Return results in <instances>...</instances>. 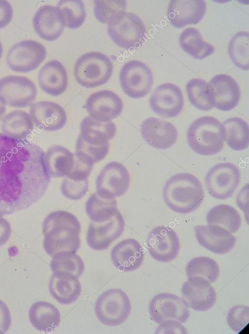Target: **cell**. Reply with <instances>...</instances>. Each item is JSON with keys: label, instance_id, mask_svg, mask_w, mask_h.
Instances as JSON below:
<instances>
[{"label": "cell", "instance_id": "cell-9", "mask_svg": "<svg viewBox=\"0 0 249 334\" xmlns=\"http://www.w3.org/2000/svg\"><path fill=\"white\" fill-rule=\"evenodd\" d=\"M46 56L45 47L36 40H23L8 50L6 60L9 68L19 73H27L36 69Z\"/></svg>", "mask_w": 249, "mask_h": 334}, {"label": "cell", "instance_id": "cell-46", "mask_svg": "<svg viewBox=\"0 0 249 334\" xmlns=\"http://www.w3.org/2000/svg\"><path fill=\"white\" fill-rule=\"evenodd\" d=\"M11 316L7 305L0 300V334L6 333L10 327Z\"/></svg>", "mask_w": 249, "mask_h": 334}, {"label": "cell", "instance_id": "cell-33", "mask_svg": "<svg viewBox=\"0 0 249 334\" xmlns=\"http://www.w3.org/2000/svg\"><path fill=\"white\" fill-rule=\"evenodd\" d=\"M225 141L234 151H242L249 146V130L246 121L234 117L224 121L223 124Z\"/></svg>", "mask_w": 249, "mask_h": 334}, {"label": "cell", "instance_id": "cell-26", "mask_svg": "<svg viewBox=\"0 0 249 334\" xmlns=\"http://www.w3.org/2000/svg\"><path fill=\"white\" fill-rule=\"evenodd\" d=\"M40 88L46 94L56 97L63 93L68 86V75L64 66L58 60L46 62L38 73Z\"/></svg>", "mask_w": 249, "mask_h": 334}, {"label": "cell", "instance_id": "cell-32", "mask_svg": "<svg viewBox=\"0 0 249 334\" xmlns=\"http://www.w3.org/2000/svg\"><path fill=\"white\" fill-rule=\"evenodd\" d=\"M179 44L186 53L198 59H203L215 51L213 46L205 41L196 28L188 27L182 32L179 38Z\"/></svg>", "mask_w": 249, "mask_h": 334}, {"label": "cell", "instance_id": "cell-48", "mask_svg": "<svg viewBox=\"0 0 249 334\" xmlns=\"http://www.w3.org/2000/svg\"><path fill=\"white\" fill-rule=\"evenodd\" d=\"M6 111V105L0 99V120L4 115Z\"/></svg>", "mask_w": 249, "mask_h": 334}, {"label": "cell", "instance_id": "cell-30", "mask_svg": "<svg viewBox=\"0 0 249 334\" xmlns=\"http://www.w3.org/2000/svg\"><path fill=\"white\" fill-rule=\"evenodd\" d=\"M46 169L50 177H66L71 171L74 163V154L59 145L49 148L45 153Z\"/></svg>", "mask_w": 249, "mask_h": 334}, {"label": "cell", "instance_id": "cell-43", "mask_svg": "<svg viewBox=\"0 0 249 334\" xmlns=\"http://www.w3.org/2000/svg\"><path fill=\"white\" fill-rule=\"evenodd\" d=\"M227 322L230 329L239 333L249 323V308L245 305H237L229 311L227 316Z\"/></svg>", "mask_w": 249, "mask_h": 334}, {"label": "cell", "instance_id": "cell-21", "mask_svg": "<svg viewBox=\"0 0 249 334\" xmlns=\"http://www.w3.org/2000/svg\"><path fill=\"white\" fill-rule=\"evenodd\" d=\"M29 115L38 128L46 131L61 129L67 121L65 110L52 101H41L32 103L30 106Z\"/></svg>", "mask_w": 249, "mask_h": 334}, {"label": "cell", "instance_id": "cell-39", "mask_svg": "<svg viewBox=\"0 0 249 334\" xmlns=\"http://www.w3.org/2000/svg\"><path fill=\"white\" fill-rule=\"evenodd\" d=\"M94 12L96 20L109 24L126 12L127 2L124 0H96Z\"/></svg>", "mask_w": 249, "mask_h": 334}, {"label": "cell", "instance_id": "cell-25", "mask_svg": "<svg viewBox=\"0 0 249 334\" xmlns=\"http://www.w3.org/2000/svg\"><path fill=\"white\" fill-rule=\"evenodd\" d=\"M111 257L113 264L119 271L131 272L137 269L142 264L144 251L138 241L128 238L113 248Z\"/></svg>", "mask_w": 249, "mask_h": 334}, {"label": "cell", "instance_id": "cell-3", "mask_svg": "<svg viewBox=\"0 0 249 334\" xmlns=\"http://www.w3.org/2000/svg\"><path fill=\"white\" fill-rule=\"evenodd\" d=\"M163 197L168 207L179 214L196 209L204 198L201 183L190 173H181L171 177L165 183Z\"/></svg>", "mask_w": 249, "mask_h": 334}, {"label": "cell", "instance_id": "cell-35", "mask_svg": "<svg viewBox=\"0 0 249 334\" xmlns=\"http://www.w3.org/2000/svg\"><path fill=\"white\" fill-rule=\"evenodd\" d=\"M186 91L190 103L196 108L208 111L214 106L212 89L209 82L198 78L191 79L186 84Z\"/></svg>", "mask_w": 249, "mask_h": 334}, {"label": "cell", "instance_id": "cell-29", "mask_svg": "<svg viewBox=\"0 0 249 334\" xmlns=\"http://www.w3.org/2000/svg\"><path fill=\"white\" fill-rule=\"evenodd\" d=\"M79 136L83 140L97 144L108 143L116 134V127L112 121L103 122L88 116L85 118L80 125Z\"/></svg>", "mask_w": 249, "mask_h": 334}, {"label": "cell", "instance_id": "cell-1", "mask_svg": "<svg viewBox=\"0 0 249 334\" xmlns=\"http://www.w3.org/2000/svg\"><path fill=\"white\" fill-rule=\"evenodd\" d=\"M50 178L42 149L0 133V216L35 203L45 193Z\"/></svg>", "mask_w": 249, "mask_h": 334}, {"label": "cell", "instance_id": "cell-15", "mask_svg": "<svg viewBox=\"0 0 249 334\" xmlns=\"http://www.w3.org/2000/svg\"><path fill=\"white\" fill-rule=\"evenodd\" d=\"M184 104L181 89L171 83L158 86L150 98V105L158 116L167 118L177 116L182 111Z\"/></svg>", "mask_w": 249, "mask_h": 334}, {"label": "cell", "instance_id": "cell-34", "mask_svg": "<svg viewBox=\"0 0 249 334\" xmlns=\"http://www.w3.org/2000/svg\"><path fill=\"white\" fill-rule=\"evenodd\" d=\"M85 210L89 218L95 222L110 219L118 211L115 197H106L97 192L93 193L88 199Z\"/></svg>", "mask_w": 249, "mask_h": 334}, {"label": "cell", "instance_id": "cell-11", "mask_svg": "<svg viewBox=\"0 0 249 334\" xmlns=\"http://www.w3.org/2000/svg\"><path fill=\"white\" fill-rule=\"evenodd\" d=\"M107 31L115 44L128 49L141 41L146 33V28L142 20L136 15L125 12L108 25Z\"/></svg>", "mask_w": 249, "mask_h": 334}, {"label": "cell", "instance_id": "cell-28", "mask_svg": "<svg viewBox=\"0 0 249 334\" xmlns=\"http://www.w3.org/2000/svg\"><path fill=\"white\" fill-rule=\"evenodd\" d=\"M31 324L38 331L50 332L58 326L60 314L52 304L45 301H38L32 305L29 311Z\"/></svg>", "mask_w": 249, "mask_h": 334}, {"label": "cell", "instance_id": "cell-44", "mask_svg": "<svg viewBox=\"0 0 249 334\" xmlns=\"http://www.w3.org/2000/svg\"><path fill=\"white\" fill-rule=\"evenodd\" d=\"M61 190L62 194L70 200H78L88 190V181H77L67 177L63 179Z\"/></svg>", "mask_w": 249, "mask_h": 334}, {"label": "cell", "instance_id": "cell-27", "mask_svg": "<svg viewBox=\"0 0 249 334\" xmlns=\"http://www.w3.org/2000/svg\"><path fill=\"white\" fill-rule=\"evenodd\" d=\"M51 295L59 303L68 305L79 296L81 286L78 277L65 273H53L49 283Z\"/></svg>", "mask_w": 249, "mask_h": 334}, {"label": "cell", "instance_id": "cell-31", "mask_svg": "<svg viewBox=\"0 0 249 334\" xmlns=\"http://www.w3.org/2000/svg\"><path fill=\"white\" fill-rule=\"evenodd\" d=\"M34 124L29 114L22 110H14L2 119L1 133L16 139H24L31 134Z\"/></svg>", "mask_w": 249, "mask_h": 334}, {"label": "cell", "instance_id": "cell-6", "mask_svg": "<svg viewBox=\"0 0 249 334\" xmlns=\"http://www.w3.org/2000/svg\"><path fill=\"white\" fill-rule=\"evenodd\" d=\"M131 304L127 294L119 289H109L97 298L95 312L98 320L108 326L123 323L129 317Z\"/></svg>", "mask_w": 249, "mask_h": 334}, {"label": "cell", "instance_id": "cell-45", "mask_svg": "<svg viewBox=\"0 0 249 334\" xmlns=\"http://www.w3.org/2000/svg\"><path fill=\"white\" fill-rule=\"evenodd\" d=\"M13 8L7 0H0V29L9 24L12 19Z\"/></svg>", "mask_w": 249, "mask_h": 334}, {"label": "cell", "instance_id": "cell-7", "mask_svg": "<svg viewBox=\"0 0 249 334\" xmlns=\"http://www.w3.org/2000/svg\"><path fill=\"white\" fill-rule=\"evenodd\" d=\"M121 88L130 98H139L146 96L153 84V75L149 67L137 60L126 62L119 73Z\"/></svg>", "mask_w": 249, "mask_h": 334}, {"label": "cell", "instance_id": "cell-17", "mask_svg": "<svg viewBox=\"0 0 249 334\" xmlns=\"http://www.w3.org/2000/svg\"><path fill=\"white\" fill-rule=\"evenodd\" d=\"M184 299L189 307L199 312L207 311L214 305L216 294L213 287L206 278H188L181 288Z\"/></svg>", "mask_w": 249, "mask_h": 334}, {"label": "cell", "instance_id": "cell-36", "mask_svg": "<svg viewBox=\"0 0 249 334\" xmlns=\"http://www.w3.org/2000/svg\"><path fill=\"white\" fill-rule=\"evenodd\" d=\"M209 225L221 226L231 234L236 233L241 224V218L238 211L227 204H220L212 208L207 215Z\"/></svg>", "mask_w": 249, "mask_h": 334}, {"label": "cell", "instance_id": "cell-5", "mask_svg": "<svg viewBox=\"0 0 249 334\" xmlns=\"http://www.w3.org/2000/svg\"><path fill=\"white\" fill-rule=\"evenodd\" d=\"M113 71L111 59L99 52L83 54L77 60L74 68L75 79L81 86L93 88L106 83Z\"/></svg>", "mask_w": 249, "mask_h": 334}, {"label": "cell", "instance_id": "cell-37", "mask_svg": "<svg viewBox=\"0 0 249 334\" xmlns=\"http://www.w3.org/2000/svg\"><path fill=\"white\" fill-rule=\"evenodd\" d=\"M56 6L62 17L66 27L74 29L84 23L86 12L82 0H61L57 2Z\"/></svg>", "mask_w": 249, "mask_h": 334}, {"label": "cell", "instance_id": "cell-20", "mask_svg": "<svg viewBox=\"0 0 249 334\" xmlns=\"http://www.w3.org/2000/svg\"><path fill=\"white\" fill-rule=\"evenodd\" d=\"M196 238L205 249L218 255L226 254L235 246L236 238L224 228L216 225L194 227Z\"/></svg>", "mask_w": 249, "mask_h": 334}, {"label": "cell", "instance_id": "cell-4", "mask_svg": "<svg viewBox=\"0 0 249 334\" xmlns=\"http://www.w3.org/2000/svg\"><path fill=\"white\" fill-rule=\"evenodd\" d=\"M187 139L191 149L198 154L204 156L216 154L223 149L224 145L223 125L213 117L199 118L189 127Z\"/></svg>", "mask_w": 249, "mask_h": 334}, {"label": "cell", "instance_id": "cell-22", "mask_svg": "<svg viewBox=\"0 0 249 334\" xmlns=\"http://www.w3.org/2000/svg\"><path fill=\"white\" fill-rule=\"evenodd\" d=\"M141 132L148 144L161 150L172 147L178 138L177 130L172 123L153 117L149 118L142 122Z\"/></svg>", "mask_w": 249, "mask_h": 334}, {"label": "cell", "instance_id": "cell-2", "mask_svg": "<svg viewBox=\"0 0 249 334\" xmlns=\"http://www.w3.org/2000/svg\"><path fill=\"white\" fill-rule=\"evenodd\" d=\"M80 222L73 214L63 210L51 212L42 224L43 248L52 257L63 253H76L80 245Z\"/></svg>", "mask_w": 249, "mask_h": 334}, {"label": "cell", "instance_id": "cell-19", "mask_svg": "<svg viewBox=\"0 0 249 334\" xmlns=\"http://www.w3.org/2000/svg\"><path fill=\"white\" fill-rule=\"evenodd\" d=\"M206 7L203 0H172L168 5L167 18L177 28L196 24L203 18Z\"/></svg>", "mask_w": 249, "mask_h": 334}, {"label": "cell", "instance_id": "cell-24", "mask_svg": "<svg viewBox=\"0 0 249 334\" xmlns=\"http://www.w3.org/2000/svg\"><path fill=\"white\" fill-rule=\"evenodd\" d=\"M209 83L215 108L228 111L236 107L240 99L241 90L234 79L227 74H218L213 77Z\"/></svg>", "mask_w": 249, "mask_h": 334}, {"label": "cell", "instance_id": "cell-8", "mask_svg": "<svg viewBox=\"0 0 249 334\" xmlns=\"http://www.w3.org/2000/svg\"><path fill=\"white\" fill-rule=\"evenodd\" d=\"M241 180L238 167L230 162L220 163L212 167L205 177L209 194L217 199H226L231 196Z\"/></svg>", "mask_w": 249, "mask_h": 334}, {"label": "cell", "instance_id": "cell-47", "mask_svg": "<svg viewBox=\"0 0 249 334\" xmlns=\"http://www.w3.org/2000/svg\"><path fill=\"white\" fill-rule=\"evenodd\" d=\"M11 234V228L9 222L0 216V247L8 241Z\"/></svg>", "mask_w": 249, "mask_h": 334}, {"label": "cell", "instance_id": "cell-10", "mask_svg": "<svg viewBox=\"0 0 249 334\" xmlns=\"http://www.w3.org/2000/svg\"><path fill=\"white\" fill-rule=\"evenodd\" d=\"M37 95L36 85L27 78L8 76L0 79V99L6 105L24 108L33 103Z\"/></svg>", "mask_w": 249, "mask_h": 334}, {"label": "cell", "instance_id": "cell-38", "mask_svg": "<svg viewBox=\"0 0 249 334\" xmlns=\"http://www.w3.org/2000/svg\"><path fill=\"white\" fill-rule=\"evenodd\" d=\"M188 278L198 276L206 278L211 283L216 280L219 275V267L214 259L199 256L192 259L186 266Z\"/></svg>", "mask_w": 249, "mask_h": 334}, {"label": "cell", "instance_id": "cell-14", "mask_svg": "<svg viewBox=\"0 0 249 334\" xmlns=\"http://www.w3.org/2000/svg\"><path fill=\"white\" fill-rule=\"evenodd\" d=\"M147 247L152 258L159 262H167L177 255L180 243L176 232L172 229L160 226L150 233Z\"/></svg>", "mask_w": 249, "mask_h": 334}, {"label": "cell", "instance_id": "cell-18", "mask_svg": "<svg viewBox=\"0 0 249 334\" xmlns=\"http://www.w3.org/2000/svg\"><path fill=\"white\" fill-rule=\"evenodd\" d=\"M84 107L90 117L100 121L106 122L111 121L121 114L123 103L115 92L102 90L90 95Z\"/></svg>", "mask_w": 249, "mask_h": 334}, {"label": "cell", "instance_id": "cell-42", "mask_svg": "<svg viewBox=\"0 0 249 334\" xmlns=\"http://www.w3.org/2000/svg\"><path fill=\"white\" fill-rule=\"evenodd\" d=\"M109 147V143L96 144L86 142L78 137L76 143V152L95 163L102 160L106 156Z\"/></svg>", "mask_w": 249, "mask_h": 334}, {"label": "cell", "instance_id": "cell-40", "mask_svg": "<svg viewBox=\"0 0 249 334\" xmlns=\"http://www.w3.org/2000/svg\"><path fill=\"white\" fill-rule=\"evenodd\" d=\"M249 33L240 31L232 38L228 45V53L233 63L244 70H249Z\"/></svg>", "mask_w": 249, "mask_h": 334}, {"label": "cell", "instance_id": "cell-49", "mask_svg": "<svg viewBox=\"0 0 249 334\" xmlns=\"http://www.w3.org/2000/svg\"><path fill=\"white\" fill-rule=\"evenodd\" d=\"M2 54V45H1V43L0 41V59L1 57Z\"/></svg>", "mask_w": 249, "mask_h": 334}, {"label": "cell", "instance_id": "cell-41", "mask_svg": "<svg viewBox=\"0 0 249 334\" xmlns=\"http://www.w3.org/2000/svg\"><path fill=\"white\" fill-rule=\"evenodd\" d=\"M50 267L53 273H65L78 278L83 274L84 264L76 253H63L52 257Z\"/></svg>", "mask_w": 249, "mask_h": 334}, {"label": "cell", "instance_id": "cell-16", "mask_svg": "<svg viewBox=\"0 0 249 334\" xmlns=\"http://www.w3.org/2000/svg\"><path fill=\"white\" fill-rule=\"evenodd\" d=\"M125 222L118 210L110 219L91 222L88 227L86 240L88 245L96 251L104 250L123 233Z\"/></svg>", "mask_w": 249, "mask_h": 334}, {"label": "cell", "instance_id": "cell-13", "mask_svg": "<svg viewBox=\"0 0 249 334\" xmlns=\"http://www.w3.org/2000/svg\"><path fill=\"white\" fill-rule=\"evenodd\" d=\"M130 177L127 168L121 163L112 161L100 171L96 181V192L106 197L124 195L128 189Z\"/></svg>", "mask_w": 249, "mask_h": 334}, {"label": "cell", "instance_id": "cell-12", "mask_svg": "<svg viewBox=\"0 0 249 334\" xmlns=\"http://www.w3.org/2000/svg\"><path fill=\"white\" fill-rule=\"evenodd\" d=\"M149 310L152 319L158 324L166 321L184 323L190 314L189 307L183 298L167 293L154 296L150 302Z\"/></svg>", "mask_w": 249, "mask_h": 334}, {"label": "cell", "instance_id": "cell-23", "mask_svg": "<svg viewBox=\"0 0 249 334\" xmlns=\"http://www.w3.org/2000/svg\"><path fill=\"white\" fill-rule=\"evenodd\" d=\"M32 22L34 29L38 36L49 41L57 39L65 27L57 7L50 5L40 7L35 14Z\"/></svg>", "mask_w": 249, "mask_h": 334}]
</instances>
